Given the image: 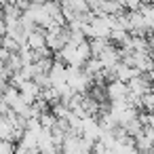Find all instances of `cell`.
I'll return each instance as SVG.
<instances>
[{
	"mask_svg": "<svg viewBox=\"0 0 154 154\" xmlns=\"http://www.w3.org/2000/svg\"><path fill=\"white\" fill-rule=\"evenodd\" d=\"M15 5H17V7H19V9L26 13V11H30V7H32V0H17Z\"/></svg>",
	"mask_w": 154,
	"mask_h": 154,
	"instance_id": "4fadbf2b",
	"label": "cell"
},
{
	"mask_svg": "<svg viewBox=\"0 0 154 154\" xmlns=\"http://www.w3.org/2000/svg\"><path fill=\"white\" fill-rule=\"evenodd\" d=\"M135 148H137L139 152H154V137H150V135H146V133L137 135V137H135Z\"/></svg>",
	"mask_w": 154,
	"mask_h": 154,
	"instance_id": "3957f363",
	"label": "cell"
},
{
	"mask_svg": "<svg viewBox=\"0 0 154 154\" xmlns=\"http://www.w3.org/2000/svg\"><path fill=\"white\" fill-rule=\"evenodd\" d=\"M13 152H15L13 141H0V154H13Z\"/></svg>",
	"mask_w": 154,
	"mask_h": 154,
	"instance_id": "8fae6325",
	"label": "cell"
},
{
	"mask_svg": "<svg viewBox=\"0 0 154 154\" xmlns=\"http://www.w3.org/2000/svg\"><path fill=\"white\" fill-rule=\"evenodd\" d=\"M89 42H91V53H93V57H99V55L106 51V47L110 45L108 38H93V40H89Z\"/></svg>",
	"mask_w": 154,
	"mask_h": 154,
	"instance_id": "8992f818",
	"label": "cell"
},
{
	"mask_svg": "<svg viewBox=\"0 0 154 154\" xmlns=\"http://www.w3.org/2000/svg\"><path fill=\"white\" fill-rule=\"evenodd\" d=\"M28 47H30V49H34V51L47 49V30L36 28V30L28 36Z\"/></svg>",
	"mask_w": 154,
	"mask_h": 154,
	"instance_id": "7a4b0ae2",
	"label": "cell"
},
{
	"mask_svg": "<svg viewBox=\"0 0 154 154\" xmlns=\"http://www.w3.org/2000/svg\"><path fill=\"white\" fill-rule=\"evenodd\" d=\"M91 78H95L97 74H101L103 72V63H101V59H97V57H91L87 63H85V68H82Z\"/></svg>",
	"mask_w": 154,
	"mask_h": 154,
	"instance_id": "277c9868",
	"label": "cell"
},
{
	"mask_svg": "<svg viewBox=\"0 0 154 154\" xmlns=\"http://www.w3.org/2000/svg\"><path fill=\"white\" fill-rule=\"evenodd\" d=\"M2 49H7V51H11V53H19L21 45H19L15 38H11V36H5V38H2Z\"/></svg>",
	"mask_w": 154,
	"mask_h": 154,
	"instance_id": "9c48e42d",
	"label": "cell"
},
{
	"mask_svg": "<svg viewBox=\"0 0 154 154\" xmlns=\"http://www.w3.org/2000/svg\"><path fill=\"white\" fill-rule=\"evenodd\" d=\"M85 40H89L87 36H85V32L82 30H72V34H70V45H82Z\"/></svg>",
	"mask_w": 154,
	"mask_h": 154,
	"instance_id": "30bf717a",
	"label": "cell"
},
{
	"mask_svg": "<svg viewBox=\"0 0 154 154\" xmlns=\"http://www.w3.org/2000/svg\"><path fill=\"white\" fill-rule=\"evenodd\" d=\"M0 141H2V139H0Z\"/></svg>",
	"mask_w": 154,
	"mask_h": 154,
	"instance_id": "e0dca14e",
	"label": "cell"
},
{
	"mask_svg": "<svg viewBox=\"0 0 154 154\" xmlns=\"http://www.w3.org/2000/svg\"><path fill=\"white\" fill-rule=\"evenodd\" d=\"M34 82H36L42 91H47V89L53 87V78H51V74H36V76H34Z\"/></svg>",
	"mask_w": 154,
	"mask_h": 154,
	"instance_id": "ba28073f",
	"label": "cell"
},
{
	"mask_svg": "<svg viewBox=\"0 0 154 154\" xmlns=\"http://www.w3.org/2000/svg\"><path fill=\"white\" fill-rule=\"evenodd\" d=\"M2 38H5V36H2V34H0V49H2Z\"/></svg>",
	"mask_w": 154,
	"mask_h": 154,
	"instance_id": "2e32d148",
	"label": "cell"
},
{
	"mask_svg": "<svg viewBox=\"0 0 154 154\" xmlns=\"http://www.w3.org/2000/svg\"><path fill=\"white\" fill-rule=\"evenodd\" d=\"M11 55H13L11 51H7V49H0V59H2L5 63H7V61L11 59Z\"/></svg>",
	"mask_w": 154,
	"mask_h": 154,
	"instance_id": "5bb4252c",
	"label": "cell"
},
{
	"mask_svg": "<svg viewBox=\"0 0 154 154\" xmlns=\"http://www.w3.org/2000/svg\"><path fill=\"white\" fill-rule=\"evenodd\" d=\"M13 133H15V127L7 118H2L0 120V139L2 141H13Z\"/></svg>",
	"mask_w": 154,
	"mask_h": 154,
	"instance_id": "5b68a950",
	"label": "cell"
},
{
	"mask_svg": "<svg viewBox=\"0 0 154 154\" xmlns=\"http://www.w3.org/2000/svg\"><path fill=\"white\" fill-rule=\"evenodd\" d=\"M49 0H32V5H47Z\"/></svg>",
	"mask_w": 154,
	"mask_h": 154,
	"instance_id": "9a60e30c",
	"label": "cell"
},
{
	"mask_svg": "<svg viewBox=\"0 0 154 154\" xmlns=\"http://www.w3.org/2000/svg\"><path fill=\"white\" fill-rule=\"evenodd\" d=\"M40 125H42V129H47V131H53V127L57 125V118H55V114L49 110V112H45V114H40Z\"/></svg>",
	"mask_w": 154,
	"mask_h": 154,
	"instance_id": "52a82bcc",
	"label": "cell"
},
{
	"mask_svg": "<svg viewBox=\"0 0 154 154\" xmlns=\"http://www.w3.org/2000/svg\"><path fill=\"white\" fill-rule=\"evenodd\" d=\"M125 9L127 11H139L141 9V0H125Z\"/></svg>",
	"mask_w": 154,
	"mask_h": 154,
	"instance_id": "7c38bea8",
	"label": "cell"
},
{
	"mask_svg": "<svg viewBox=\"0 0 154 154\" xmlns=\"http://www.w3.org/2000/svg\"><path fill=\"white\" fill-rule=\"evenodd\" d=\"M108 91V101H116V99H127L129 95V85L122 82V80H114L106 87Z\"/></svg>",
	"mask_w": 154,
	"mask_h": 154,
	"instance_id": "6da1fadb",
	"label": "cell"
}]
</instances>
